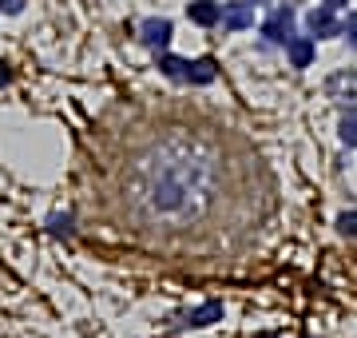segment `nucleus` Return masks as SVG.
<instances>
[{"instance_id":"15","label":"nucleus","mask_w":357,"mask_h":338,"mask_svg":"<svg viewBox=\"0 0 357 338\" xmlns=\"http://www.w3.org/2000/svg\"><path fill=\"white\" fill-rule=\"evenodd\" d=\"M24 8V0H0V13H8V16H16Z\"/></svg>"},{"instance_id":"18","label":"nucleus","mask_w":357,"mask_h":338,"mask_svg":"<svg viewBox=\"0 0 357 338\" xmlns=\"http://www.w3.org/2000/svg\"><path fill=\"white\" fill-rule=\"evenodd\" d=\"M250 4H262V0H250Z\"/></svg>"},{"instance_id":"16","label":"nucleus","mask_w":357,"mask_h":338,"mask_svg":"<svg viewBox=\"0 0 357 338\" xmlns=\"http://www.w3.org/2000/svg\"><path fill=\"white\" fill-rule=\"evenodd\" d=\"M8 84H13V68L0 60V88H8Z\"/></svg>"},{"instance_id":"10","label":"nucleus","mask_w":357,"mask_h":338,"mask_svg":"<svg viewBox=\"0 0 357 338\" xmlns=\"http://www.w3.org/2000/svg\"><path fill=\"white\" fill-rule=\"evenodd\" d=\"M187 68L191 60H183V56H171V52H159V72L171 80H187Z\"/></svg>"},{"instance_id":"6","label":"nucleus","mask_w":357,"mask_h":338,"mask_svg":"<svg viewBox=\"0 0 357 338\" xmlns=\"http://www.w3.org/2000/svg\"><path fill=\"white\" fill-rule=\"evenodd\" d=\"M187 16H191V24L199 28H215L222 20V4L218 0H191L187 4Z\"/></svg>"},{"instance_id":"7","label":"nucleus","mask_w":357,"mask_h":338,"mask_svg":"<svg viewBox=\"0 0 357 338\" xmlns=\"http://www.w3.org/2000/svg\"><path fill=\"white\" fill-rule=\"evenodd\" d=\"M306 28H310L318 40H321V36H342V24H337L333 8H326V4H321V8H314V13L306 16Z\"/></svg>"},{"instance_id":"13","label":"nucleus","mask_w":357,"mask_h":338,"mask_svg":"<svg viewBox=\"0 0 357 338\" xmlns=\"http://www.w3.org/2000/svg\"><path fill=\"white\" fill-rule=\"evenodd\" d=\"M342 36L349 40V48H357V13H349V20L342 24Z\"/></svg>"},{"instance_id":"4","label":"nucleus","mask_w":357,"mask_h":338,"mask_svg":"<svg viewBox=\"0 0 357 338\" xmlns=\"http://www.w3.org/2000/svg\"><path fill=\"white\" fill-rule=\"evenodd\" d=\"M218 24L227 32H243V28H255V4L243 0V4H222V20Z\"/></svg>"},{"instance_id":"17","label":"nucleus","mask_w":357,"mask_h":338,"mask_svg":"<svg viewBox=\"0 0 357 338\" xmlns=\"http://www.w3.org/2000/svg\"><path fill=\"white\" fill-rule=\"evenodd\" d=\"M326 8H342V4H349V0H321Z\"/></svg>"},{"instance_id":"3","label":"nucleus","mask_w":357,"mask_h":338,"mask_svg":"<svg viewBox=\"0 0 357 338\" xmlns=\"http://www.w3.org/2000/svg\"><path fill=\"white\" fill-rule=\"evenodd\" d=\"M262 36L274 40V44H290V40L298 36V32H294V8H290V4L270 13V20L262 24Z\"/></svg>"},{"instance_id":"8","label":"nucleus","mask_w":357,"mask_h":338,"mask_svg":"<svg viewBox=\"0 0 357 338\" xmlns=\"http://www.w3.org/2000/svg\"><path fill=\"white\" fill-rule=\"evenodd\" d=\"M286 56H290L294 68H310L314 64V40L310 36H294L290 44H286Z\"/></svg>"},{"instance_id":"14","label":"nucleus","mask_w":357,"mask_h":338,"mask_svg":"<svg viewBox=\"0 0 357 338\" xmlns=\"http://www.w3.org/2000/svg\"><path fill=\"white\" fill-rule=\"evenodd\" d=\"M52 231L56 235H72V215H52Z\"/></svg>"},{"instance_id":"9","label":"nucleus","mask_w":357,"mask_h":338,"mask_svg":"<svg viewBox=\"0 0 357 338\" xmlns=\"http://www.w3.org/2000/svg\"><path fill=\"white\" fill-rule=\"evenodd\" d=\"M215 76H218V64L211 60V56H203V60H191V68H187V84H195V88L215 84Z\"/></svg>"},{"instance_id":"11","label":"nucleus","mask_w":357,"mask_h":338,"mask_svg":"<svg viewBox=\"0 0 357 338\" xmlns=\"http://www.w3.org/2000/svg\"><path fill=\"white\" fill-rule=\"evenodd\" d=\"M337 135H342L345 147H357V112H349V116L342 119V128H337Z\"/></svg>"},{"instance_id":"2","label":"nucleus","mask_w":357,"mask_h":338,"mask_svg":"<svg viewBox=\"0 0 357 338\" xmlns=\"http://www.w3.org/2000/svg\"><path fill=\"white\" fill-rule=\"evenodd\" d=\"M171 20L167 16H151V20H143L139 24V44L143 48H151V52H163L167 44H171Z\"/></svg>"},{"instance_id":"1","label":"nucleus","mask_w":357,"mask_h":338,"mask_svg":"<svg viewBox=\"0 0 357 338\" xmlns=\"http://www.w3.org/2000/svg\"><path fill=\"white\" fill-rule=\"evenodd\" d=\"M218 318H222V302L206 299V302H199L195 311L175 314V318H171V330H183V326H211V323H218Z\"/></svg>"},{"instance_id":"5","label":"nucleus","mask_w":357,"mask_h":338,"mask_svg":"<svg viewBox=\"0 0 357 338\" xmlns=\"http://www.w3.org/2000/svg\"><path fill=\"white\" fill-rule=\"evenodd\" d=\"M326 96H330V100H349V104H357V72H349V68H345V72H333L330 80H326Z\"/></svg>"},{"instance_id":"12","label":"nucleus","mask_w":357,"mask_h":338,"mask_svg":"<svg viewBox=\"0 0 357 338\" xmlns=\"http://www.w3.org/2000/svg\"><path fill=\"white\" fill-rule=\"evenodd\" d=\"M337 231L349 235V239H357V211H345V215H337Z\"/></svg>"}]
</instances>
